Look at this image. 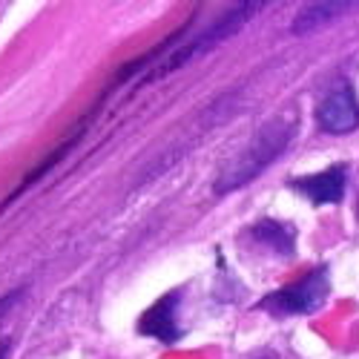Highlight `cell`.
<instances>
[{
  "label": "cell",
  "mask_w": 359,
  "mask_h": 359,
  "mask_svg": "<svg viewBox=\"0 0 359 359\" xmlns=\"http://www.w3.org/2000/svg\"><path fill=\"white\" fill-rule=\"evenodd\" d=\"M296 118L293 115H282L276 118V121H271L267 127H262L256 133V138L233 158L230 167L222 170L219 175V182H216V193L224 196V193H233L238 187H245L250 184L256 175H262L267 167H271L282 153H285V147L287 141L293 138L296 133Z\"/></svg>",
  "instance_id": "cell-1"
},
{
  "label": "cell",
  "mask_w": 359,
  "mask_h": 359,
  "mask_svg": "<svg viewBox=\"0 0 359 359\" xmlns=\"http://www.w3.org/2000/svg\"><path fill=\"white\" fill-rule=\"evenodd\" d=\"M327 293H331V279H327V264H319L308 271L302 279L285 285L276 293H267L259 308L273 316H305L325 305Z\"/></svg>",
  "instance_id": "cell-2"
},
{
  "label": "cell",
  "mask_w": 359,
  "mask_h": 359,
  "mask_svg": "<svg viewBox=\"0 0 359 359\" xmlns=\"http://www.w3.org/2000/svg\"><path fill=\"white\" fill-rule=\"evenodd\" d=\"M259 9H262V4H242V6H236L230 15H224V18H219L216 23L207 26V32H204V35H198V38L190 41V43H182V49L172 52L167 61L161 64V69H158L156 75H164V72H172V69H178V67H184L190 57H196V55H201L204 49H210V46H216L219 41L230 38L236 29H238V26H245V20H250L253 12H259Z\"/></svg>",
  "instance_id": "cell-3"
},
{
  "label": "cell",
  "mask_w": 359,
  "mask_h": 359,
  "mask_svg": "<svg viewBox=\"0 0 359 359\" xmlns=\"http://www.w3.org/2000/svg\"><path fill=\"white\" fill-rule=\"evenodd\" d=\"M316 124L334 135H345L359 127V107L351 83H339L334 93L325 95V101L316 107Z\"/></svg>",
  "instance_id": "cell-4"
},
{
  "label": "cell",
  "mask_w": 359,
  "mask_h": 359,
  "mask_svg": "<svg viewBox=\"0 0 359 359\" xmlns=\"http://www.w3.org/2000/svg\"><path fill=\"white\" fill-rule=\"evenodd\" d=\"M345 184H348V164H331L322 172L313 175H299L290 178V187L305 196L311 204H337L345 196Z\"/></svg>",
  "instance_id": "cell-5"
},
{
  "label": "cell",
  "mask_w": 359,
  "mask_h": 359,
  "mask_svg": "<svg viewBox=\"0 0 359 359\" xmlns=\"http://www.w3.org/2000/svg\"><path fill=\"white\" fill-rule=\"evenodd\" d=\"M175 305H178V293H167L164 299H158V302L141 316L138 331L144 337H156L164 345L178 342L182 327H178V322H175Z\"/></svg>",
  "instance_id": "cell-6"
},
{
  "label": "cell",
  "mask_w": 359,
  "mask_h": 359,
  "mask_svg": "<svg viewBox=\"0 0 359 359\" xmlns=\"http://www.w3.org/2000/svg\"><path fill=\"white\" fill-rule=\"evenodd\" d=\"M248 236L253 238L256 245L267 248V250H273L279 253L282 259L293 256V248H296V233L290 224H282V222H273V219H264L259 224H253L248 230Z\"/></svg>",
  "instance_id": "cell-7"
},
{
  "label": "cell",
  "mask_w": 359,
  "mask_h": 359,
  "mask_svg": "<svg viewBox=\"0 0 359 359\" xmlns=\"http://www.w3.org/2000/svg\"><path fill=\"white\" fill-rule=\"evenodd\" d=\"M348 9H351L348 4H311V6H305L302 12L296 15L293 32H296V35H305V32H311V29H316V26L331 23L337 15H342V12H348Z\"/></svg>",
  "instance_id": "cell-8"
},
{
  "label": "cell",
  "mask_w": 359,
  "mask_h": 359,
  "mask_svg": "<svg viewBox=\"0 0 359 359\" xmlns=\"http://www.w3.org/2000/svg\"><path fill=\"white\" fill-rule=\"evenodd\" d=\"M18 296H20V290H12V293H6L4 299H0V319H4V313L18 302Z\"/></svg>",
  "instance_id": "cell-9"
},
{
  "label": "cell",
  "mask_w": 359,
  "mask_h": 359,
  "mask_svg": "<svg viewBox=\"0 0 359 359\" xmlns=\"http://www.w3.org/2000/svg\"><path fill=\"white\" fill-rule=\"evenodd\" d=\"M6 353H9V342H0V359H6Z\"/></svg>",
  "instance_id": "cell-10"
},
{
  "label": "cell",
  "mask_w": 359,
  "mask_h": 359,
  "mask_svg": "<svg viewBox=\"0 0 359 359\" xmlns=\"http://www.w3.org/2000/svg\"><path fill=\"white\" fill-rule=\"evenodd\" d=\"M356 216H359V196H356Z\"/></svg>",
  "instance_id": "cell-11"
}]
</instances>
